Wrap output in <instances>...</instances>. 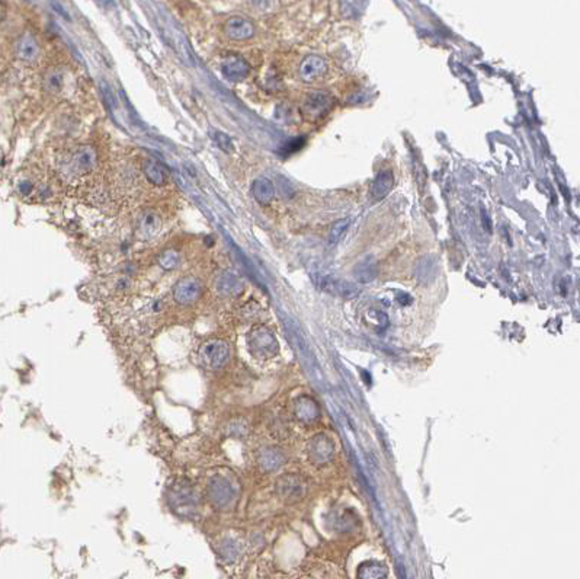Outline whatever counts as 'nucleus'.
Instances as JSON below:
<instances>
[{
	"label": "nucleus",
	"instance_id": "1",
	"mask_svg": "<svg viewBox=\"0 0 580 579\" xmlns=\"http://www.w3.org/2000/svg\"><path fill=\"white\" fill-rule=\"evenodd\" d=\"M172 510L182 517H195L200 508V493L188 479H178L169 489Z\"/></svg>",
	"mask_w": 580,
	"mask_h": 579
},
{
	"label": "nucleus",
	"instance_id": "2",
	"mask_svg": "<svg viewBox=\"0 0 580 579\" xmlns=\"http://www.w3.org/2000/svg\"><path fill=\"white\" fill-rule=\"evenodd\" d=\"M238 498V486L233 479L221 473L209 477L207 484V499L217 510H227Z\"/></svg>",
	"mask_w": 580,
	"mask_h": 579
},
{
	"label": "nucleus",
	"instance_id": "3",
	"mask_svg": "<svg viewBox=\"0 0 580 579\" xmlns=\"http://www.w3.org/2000/svg\"><path fill=\"white\" fill-rule=\"evenodd\" d=\"M232 360V347L224 340H208L198 348V362L205 370L218 371Z\"/></svg>",
	"mask_w": 580,
	"mask_h": 579
},
{
	"label": "nucleus",
	"instance_id": "4",
	"mask_svg": "<svg viewBox=\"0 0 580 579\" xmlns=\"http://www.w3.org/2000/svg\"><path fill=\"white\" fill-rule=\"evenodd\" d=\"M249 352L258 360H270L278 354V341L271 329L265 327L253 328L247 335Z\"/></svg>",
	"mask_w": 580,
	"mask_h": 579
},
{
	"label": "nucleus",
	"instance_id": "5",
	"mask_svg": "<svg viewBox=\"0 0 580 579\" xmlns=\"http://www.w3.org/2000/svg\"><path fill=\"white\" fill-rule=\"evenodd\" d=\"M97 163V153L91 146H79L70 153L66 163V175L68 176H83L91 174Z\"/></svg>",
	"mask_w": 580,
	"mask_h": 579
},
{
	"label": "nucleus",
	"instance_id": "6",
	"mask_svg": "<svg viewBox=\"0 0 580 579\" xmlns=\"http://www.w3.org/2000/svg\"><path fill=\"white\" fill-rule=\"evenodd\" d=\"M333 98L326 92H311L303 101V117L308 121H319L329 114L330 109L333 108Z\"/></svg>",
	"mask_w": 580,
	"mask_h": 579
},
{
	"label": "nucleus",
	"instance_id": "7",
	"mask_svg": "<svg viewBox=\"0 0 580 579\" xmlns=\"http://www.w3.org/2000/svg\"><path fill=\"white\" fill-rule=\"evenodd\" d=\"M204 291L203 282L195 277L180 278L174 286L172 295L175 303L180 306H191L201 299Z\"/></svg>",
	"mask_w": 580,
	"mask_h": 579
},
{
	"label": "nucleus",
	"instance_id": "8",
	"mask_svg": "<svg viewBox=\"0 0 580 579\" xmlns=\"http://www.w3.org/2000/svg\"><path fill=\"white\" fill-rule=\"evenodd\" d=\"M243 542L233 534L221 535L217 544V553L223 563L234 564L243 556Z\"/></svg>",
	"mask_w": 580,
	"mask_h": 579
},
{
	"label": "nucleus",
	"instance_id": "9",
	"mask_svg": "<svg viewBox=\"0 0 580 579\" xmlns=\"http://www.w3.org/2000/svg\"><path fill=\"white\" fill-rule=\"evenodd\" d=\"M221 75L230 82H242L250 73V64L240 55H225L220 66Z\"/></svg>",
	"mask_w": 580,
	"mask_h": 579
},
{
	"label": "nucleus",
	"instance_id": "10",
	"mask_svg": "<svg viewBox=\"0 0 580 579\" xmlns=\"http://www.w3.org/2000/svg\"><path fill=\"white\" fill-rule=\"evenodd\" d=\"M223 31L225 37L234 41H246L254 35L253 24L243 17H232L224 22Z\"/></svg>",
	"mask_w": 580,
	"mask_h": 579
},
{
	"label": "nucleus",
	"instance_id": "11",
	"mask_svg": "<svg viewBox=\"0 0 580 579\" xmlns=\"http://www.w3.org/2000/svg\"><path fill=\"white\" fill-rule=\"evenodd\" d=\"M328 72V63L319 55H307L301 62L299 75L304 83H313Z\"/></svg>",
	"mask_w": 580,
	"mask_h": 579
},
{
	"label": "nucleus",
	"instance_id": "12",
	"mask_svg": "<svg viewBox=\"0 0 580 579\" xmlns=\"http://www.w3.org/2000/svg\"><path fill=\"white\" fill-rule=\"evenodd\" d=\"M214 288L223 297H237L243 291V282L236 274L223 271L214 279Z\"/></svg>",
	"mask_w": 580,
	"mask_h": 579
},
{
	"label": "nucleus",
	"instance_id": "13",
	"mask_svg": "<svg viewBox=\"0 0 580 579\" xmlns=\"http://www.w3.org/2000/svg\"><path fill=\"white\" fill-rule=\"evenodd\" d=\"M320 287L324 291L339 295V297L344 299H353L359 294V288L353 284V282L332 277H323L320 281Z\"/></svg>",
	"mask_w": 580,
	"mask_h": 579
},
{
	"label": "nucleus",
	"instance_id": "14",
	"mask_svg": "<svg viewBox=\"0 0 580 579\" xmlns=\"http://www.w3.org/2000/svg\"><path fill=\"white\" fill-rule=\"evenodd\" d=\"M15 51H17V57L19 60L26 62V63H32L39 57L41 48H39L37 38L31 33H25L18 39Z\"/></svg>",
	"mask_w": 580,
	"mask_h": 579
},
{
	"label": "nucleus",
	"instance_id": "15",
	"mask_svg": "<svg viewBox=\"0 0 580 579\" xmlns=\"http://www.w3.org/2000/svg\"><path fill=\"white\" fill-rule=\"evenodd\" d=\"M277 490L281 498H284L287 501H294V499H299L304 493V485L301 484V480L299 477L287 475V476H282L277 482Z\"/></svg>",
	"mask_w": 580,
	"mask_h": 579
},
{
	"label": "nucleus",
	"instance_id": "16",
	"mask_svg": "<svg viewBox=\"0 0 580 579\" xmlns=\"http://www.w3.org/2000/svg\"><path fill=\"white\" fill-rule=\"evenodd\" d=\"M160 228H162L160 216L153 210L144 211V213L138 217L137 233L140 237L150 239L159 233Z\"/></svg>",
	"mask_w": 580,
	"mask_h": 579
},
{
	"label": "nucleus",
	"instance_id": "17",
	"mask_svg": "<svg viewBox=\"0 0 580 579\" xmlns=\"http://www.w3.org/2000/svg\"><path fill=\"white\" fill-rule=\"evenodd\" d=\"M333 456V444L326 436H317L308 445V457L313 460V463L323 464L332 459Z\"/></svg>",
	"mask_w": 580,
	"mask_h": 579
},
{
	"label": "nucleus",
	"instance_id": "18",
	"mask_svg": "<svg viewBox=\"0 0 580 579\" xmlns=\"http://www.w3.org/2000/svg\"><path fill=\"white\" fill-rule=\"evenodd\" d=\"M394 188V175L389 169L386 171H380L373 182V187H371V200L374 203H378L381 200H384L386 196L391 192V190Z\"/></svg>",
	"mask_w": 580,
	"mask_h": 579
},
{
	"label": "nucleus",
	"instance_id": "19",
	"mask_svg": "<svg viewBox=\"0 0 580 579\" xmlns=\"http://www.w3.org/2000/svg\"><path fill=\"white\" fill-rule=\"evenodd\" d=\"M286 457L282 451L277 447H265L258 453V464L259 468L265 472H275L282 464H284Z\"/></svg>",
	"mask_w": 580,
	"mask_h": 579
},
{
	"label": "nucleus",
	"instance_id": "20",
	"mask_svg": "<svg viewBox=\"0 0 580 579\" xmlns=\"http://www.w3.org/2000/svg\"><path fill=\"white\" fill-rule=\"evenodd\" d=\"M292 412L295 418L301 422H313L319 416V406L308 396H301L294 402Z\"/></svg>",
	"mask_w": 580,
	"mask_h": 579
},
{
	"label": "nucleus",
	"instance_id": "21",
	"mask_svg": "<svg viewBox=\"0 0 580 579\" xmlns=\"http://www.w3.org/2000/svg\"><path fill=\"white\" fill-rule=\"evenodd\" d=\"M378 275V262L373 255L365 257L362 261H359L355 268H353V277L357 281L362 282V284H368L377 278Z\"/></svg>",
	"mask_w": 580,
	"mask_h": 579
},
{
	"label": "nucleus",
	"instance_id": "22",
	"mask_svg": "<svg viewBox=\"0 0 580 579\" xmlns=\"http://www.w3.org/2000/svg\"><path fill=\"white\" fill-rule=\"evenodd\" d=\"M252 194L254 196V200H256L259 204L266 205L274 200L275 187L270 179L262 176V178L254 179L253 185H252Z\"/></svg>",
	"mask_w": 580,
	"mask_h": 579
},
{
	"label": "nucleus",
	"instance_id": "23",
	"mask_svg": "<svg viewBox=\"0 0 580 579\" xmlns=\"http://www.w3.org/2000/svg\"><path fill=\"white\" fill-rule=\"evenodd\" d=\"M143 174L147 178V181L151 183V185L156 187H162L166 183V172L165 169L162 167V165H159L156 160L153 159H146L143 162Z\"/></svg>",
	"mask_w": 580,
	"mask_h": 579
},
{
	"label": "nucleus",
	"instance_id": "24",
	"mask_svg": "<svg viewBox=\"0 0 580 579\" xmlns=\"http://www.w3.org/2000/svg\"><path fill=\"white\" fill-rule=\"evenodd\" d=\"M358 579H387V568L380 562H365L358 568Z\"/></svg>",
	"mask_w": 580,
	"mask_h": 579
},
{
	"label": "nucleus",
	"instance_id": "25",
	"mask_svg": "<svg viewBox=\"0 0 580 579\" xmlns=\"http://www.w3.org/2000/svg\"><path fill=\"white\" fill-rule=\"evenodd\" d=\"M64 86V73L60 68H53L44 77V88L50 93H59Z\"/></svg>",
	"mask_w": 580,
	"mask_h": 579
},
{
	"label": "nucleus",
	"instance_id": "26",
	"mask_svg": "<svg viewBox=\"0 0 580 579\" xmlns=\"http://www.w3.org/2000/svg\"><path fill=\"white\" fill-rule=\"evenodd\" d=\"M179 262H180L179 253L176 250H174V249H166V250H163L160 253V255H159V258H158L159 266L162 268V270H165V271H174V270H176Z\"/></svg>",
	"mask_w": 580,
	"mask_h": 579
},
{
	"label": "nucleus",
	"instance_id": "27",
	"mask_svg": "<svg viewBox=\"0 0 580 579\" xmlns=\"http://www.w3.org/2000/svg\"><path fill=\"white\" fill-rule=\"evenodd\" d=\"M349 224H350V220L349 219H344V220H339V221H336L333 226H332V229H330V232H329V237H328V242H329V245H336L339 240H341V237L344 236V233L346 232V229L349 228Z\"/></svg>",
	"mask_w": 580,
	"mask_h": 579
},
{
	"label": "nucleus",
	"instance_id": "28",
	"mask_svg": "<svg viewBox=\"0 0 580 579\" xmlns=\"http://www.w3.org/2000/svg\"><path fill=\"white\" fill-rule=\"evenodd\" d=\"M345 8H349V9H344V8H341L342 9V15L345 17V18H348V19H355V18H358L362 12H359V10H355V8H359V6H362V5H365V3H362V2H341Z\"/></svg>",
	"mask_w": 580,
	"mask_h": 579
},
{
	"label": "nucleus",
	"instance_id": "29",
	"mask_svg": "<svg viewBox=\"0 0 580 579\" xmlns=\"http://www.w3.org/2000/svg\"><path fill=\"white\" fill-rule=\"evenodd\" d=\"M216 143L218 145V147L223 150V151H225V153H230V151H233V143H232V140H230V137L227 136V134H224V133H217L216 134Z\"/></svg>",
	"mask_w": 580,
	"mask_h": 579
},
{
	"label": "nucleus",
	"instance_id": "30",
	"mask_svg": "<svg viewBox=\"0 0 580 579\" xmlns=\"http://www.w3.org/2000/svg\"><path fill=\"white\" fill-rule=\"evenodd\" d=\"M482 217H483V224H485V229H486L487 232H492V223L489 221L490 219L487 217V213H486V210H482Z\"/></svg>",
	"mask_w": 580,
	"mask_h": 579
}]
</instances>
